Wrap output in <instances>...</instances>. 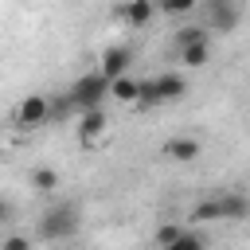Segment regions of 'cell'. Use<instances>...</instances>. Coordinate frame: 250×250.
<instances>
[{
	"label": "cell",
	"instance_id": "obj_16",
	"mask_svg": "<svg viewBox=\"0 0 250 250\" xmlns=\"http://www.w3.org/2000/svg\"><path fill=\"white\" fill-rule=\"evenodd\" d=\"M180 230H184L180 223H164V227H156V246H168V242H172Z\"/></svg>",
	"mask_w": 250,
	"mask_h": 250
},
{
	"label": "cell",
	"instance_id": "obj_5",
	"mask_svg": "<svg viewBox=\"0 0 250 250\" xmlns=\"http://www.w3.org/2000/svg\"><path fill=\"white\" fill-rule=\"evenodd\" d=\"M47 117H51L47 94H27L20 102V109H16V125L20 129H39V125H47Z\"/></svg>",
	"mask_w": 250,
	"mask_h": 250
},
{
	"label": "cell",
	"instance_id": "obj_11",
	"mask_svg": "<svg viewBox=\"0 0 250 250\" xmlns=\"http://www.w3.org/2000/svg\"><path fill=\"white\" fill-rule=\"evenodd\" d=\"M121 16H125L129 27H145V23L156 16V4H152V0H129V4L121 8Z\"/></svg>",
	"mask_w": 250,
	"mask_h": 250
},
{
	"label": "cell",
	"instance_id": "obj_10",
	"mask_svg": "<svg viewBox=\"0 0 250 250\" xmlns=\"http://www.w3.org/2000/svg\"><path fill=\"white\" fill-rule=\"evenodd\" d=\"M164 156L176 160V164H191V160L199 156V141H195V137H172V141L164 145Z\"/></svg>",
	"mask_w": 250,
	"mask_h": 250
},
{
	"label": "cell",
	"instance_id": "obj_1",
	"mask_svg": "<svg viewBox=\"0 0 250 250\" xmlns=\"http://www.w3.org/2000/svg\"><path fill=\"white\" fill-rule=\"evenodd\" d=\"M246 211H250V199H246L242 191H223V195H215V199H203L188 219H191V223H215V219L238 223V219H246Z\"/></svg>",
	"mask_w": 250,
	"mask_h": 250
},
{
	"label": "cell",
	"instance_id": "obj_8",
	"mask_svg": "<svg viewBox=\"0 0 250 250\" xmlns=\"http://www.w3.org/2000/svg\"><path fill=\"white\" fill-rule=\"evenodd\" d=\"M105 133V109H82V121H78V141L82 145H94L98 137Z\"/></svg>",
	"mask_w": 250,
	"mask_h": 250
},
{
	"label": "cell",
	"instance_id": "obj_4",
	"mask_svg": "<svg viewBox=\"0 0 250 250\" xmlns=\"http://www.w3.org/2000/svg\"><path fill=\"white\" fill-rule=\"evenodd\" d=\"M78 230V211L70 207V203H55L43 219H39V238H47V242H62V238H70Z\"/></svg>",
	"mask_w": 250,
	"mask_h": 250
},
{
	"label": "cell",
	"instance_id": "obj_15",
	"mask_svg": "<svg viewBox=\"0 0 250 250\" xmlns=\"http://www.w3.org/2000/svg\"><path fill=\"white\" fill-rule=\"evenodd\" d=\"M156 4V12H164V16H188L191 8H195V0H152Z\"/></svg>",
	"mask_w": 250,
	"mask_h": 250
},
{
	"label": "cell",
	"instance_id": "obj_2",
	"mask_svg": "<svg viewBox=\"0 0 250 250\" xmlns=\"http://www.w3.org/2000/svg\"><path fill=\"white\" fill-rule=\"evenodd\" d=\"M184 94H188V82L176 70L156 74L148 82H137V105H168V102H180Z\"/></svg>",
	"mask_w": 250,
	"mask_h": 250
},
{
	"label": "cell",
	"instance_id": "obj_3",
	"mask_svg": "<svg viewBox=\"0 0 250 250\" xmlns=\"http://www.w3.org/2000/svg\"><path fill=\"white\" fill-rule=\"evenodd\" d=\"M105 98H109V82H105L98 70H90V74H82V78L70 86V94H66V105H74V109L82 113V109H98Z\"/></svg>",
	"mask_w": 250,
	"mask_h": 250
},
{
	"label": "cell",
	"instance_id": "obj_13",
	"mask_svg": "<svg viewBox=\"0 0 250 250\" xmlns=\"http://www.w3.org/2000/svg\"><path fill=\"white\" fill-rule=\"evenodd\" d=\"M109 98H117V102H137V78H129V74L109 78Z\"/></svg>",
	"mask_w": 250,
	"mask_h": 250
},
{
	"label": "cell",
	"instance_id": "obj_7",
	"mask_svg": "<svg viewBox=\"0 0 250 250\" xmlns=\"http://www.w3.org/2000/svg\"><path fill=\"white\" fill-rule=\"evenodd\" d=\"M238 23H242V8H238L234 0H215V4H211V27H215L219 35L238 31Z\"/></svg>",
	"mask_w": 250,
	"mask_h": 250
},
{
	"label": "cell",
	"instance_id": "obj_9",
	"mask_svg": "<svg viewBox=\"0 0 250 250\" xmlns=\"http://www.w3.org/2000/svg\"><path fill=\"white\" fill-rule=\"evenodd\" d=\"M207 59H211L207 35H199V39H191V43H180V62H184V66L199 70V66H207Z\"/></svg>",
	"mask_w": 250,
	"mask_h": 250
},
{
	"label": "cell",
	"instance_id": "obj_17",
	"mask_svg": "<svg viewBox=\"0 0 250 250\" xmlns=\"http://www.w3.org/2000/svg\"><path fill=\"white\" fill-rule=\"evenodd\" d=\"M0 250H31V238H27V234H8V238L0 242Z\"/></svg>",
	"mask_w": 250,
	"mask_h": 250
},
{
	"label": "cell",
	"instance_id": "obj_12",
	"mask_svg": "<svg viewBox=\"0 0 250 250\" xmlns=\"http://www.w3.org/2000/svg\"><path fill=\"white\" fill-rule=\"evenodd\" d=\"M156 250H207V242H203V234H195V230H188V227H184L168 246H156Z\"/></svg>",
	"mask_w": 250,
	"mask_h": 250
},
{
	"label": "cell",
	"instance_id": "obj_14",
	"mask_svg": "<svg viewBox=\"0 0 250 250\" xmlns=\"http://www.w3.org/2000/svg\"><path fill=\"white\" fill-rule=\"evenodd\" d=\"M31 188L43 191V195L55 191V188H59V172H55V168H35V172H31Z\"/></svg>",
	"mask_w": 250,
	"mask_h": 250
},
{
	"label": "cell",
	"instance_id": "obj_19",
	"mask_svg": "<svg viewBox=\"0 0 250 250\" xmlns=\"http://www.w3.org/2000/svg\"><path fill=\"white\" fill-rule=\"evenodd\" d=\"M0 223H12V199L0 195Z\"/></svg>",
	"mask_w": 250,
	"mask_h": 250
},
{
	"label": "cell",
	"instance_id": "obj_6",
	"mask_svg": "<svg viewBox=\"0 0 250 250\" xmlns=\"http://www.w3.org/2000/svg\"><path fill=\"white\" fill-rule=\"evenodd\" d=\"M129 62H133V51L125 47V43H113V47H105L102 51V66H98V74L109 82V78H121V74H129Z\"/></svg>",
	"mask_w": 250,
	"mask_h": 250
},
{
	"label": "cell",
	"instance_id": "obj_18",
	"mask_svg": "<svg viewBox=\"0 0 250 250\" xmlns=\"http://www.w3.org/2000/svg\"><path fill=\"white\" fill-rule=\"evenodd\" d=\"M199 35H207L203 27H180L176 31V43H191V39H199Z\"/></svg>",
	"mask_w": 250,
	"mask_h": 250
}]
</instances>
